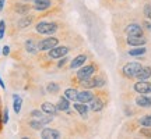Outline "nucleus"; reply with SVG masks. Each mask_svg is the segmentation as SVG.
<instances>
[{
  "label": "nucleus",
  "mask_w": 151,
  "mask_h": 139,
  "mask_svg": "<svg viewBox=\"0 0 151 139\" xmlns=\"http://www.w3.org/2000/svg\"><path fill=\"white\" fill-rule=\"evenodd\" d=\"M134 106L139 109H151V96L148 95H139L134 96Z\"/></svg>",
  "instance_id": "4468645a"
},
{
  "label": "nucleus",
  "mask_w": 151,
  "mask_h": 139,
  "mask_svg": "<svg viewBox=\"0 0 151 139\" xmlns=\"http://www.w3.org/2000/svg\"><path fill=\"white\" fill-rule=\"evenodd\" d=\"M127 3V0H102V4L106 7V9H123L124 6Z\"/></svg>",
  "instance_id": "6ab92c4d"
},
{
  "label": "nucleus",
  "mask_w": 151,
  "mask_h": 139,
  "mask_svg": "<svg viewBox=\"0 0 151 139\" xmlns=\"http://www.w3.org/2000/svg\"><path fill=\"white\" fill-rule=\"evenodd\" d=\"M139 127H151V114H144L136 120Z\"/></svg>",
  "instance_id": "393cba45"
},
{
  "label": "nucleus",
  "mask_w": 151,
  "mask_h": 139,
  "mask_svg": "<svg viewBox=\"0 0 151 139\" xmlns=\"http://www.w3.org/2000/svg\"><path fill=\"white\" fill-rule=\"evenodd\" d=\"M4 32H6V21L0 20V39L4 38Z\"/></svg>",
  "instance_id": "473e14b6"
},
{
  "label": "nucleus",
  "mask_w": 151,
  "mask_h": 139,
  "mask_svg": "<svg viewBox=\"0 0 151 139\" xmlns=\"http://www.w3.org/2000/svg\"><path fill=\"white\" fill-rule=\"evenodd\" d=\"M143 64H141L140 61H130V63H126V64L120 68V75L123 77L124 79H129V81H133L136 79V75L137 72L141 70Z\"/></svg>",
  "instance_id": "39448f33"
},
{
  "label": "nucleus",
  "mask_w": 151,
  "mask_h": 139,
  "mask_svg": "<svg viewBox=\"0 0 151 139\" xmlns=\"http://www.w3.org/2000/svg\"><path fill=\"white\" fill-rule=\"evenodd\" d=\"M99 70H101L99 68V64H98L97 61H94V60L86 63L84 65H81L80 68H77L76 74L71 77V79H70L71 85L76 86V88H78V85H80L83 81H86L87 78L92 77L94 74H97Z\"/></svg>",
  "instance_id": "f257e3e1"
},
{
  "label": "nucleus",
  "mask_w": 151,
  "mask_h": 139,
  "mask_svg": "<svg viewBox=\"0 0 151 139\" xmlns=\"http://www.w3.org/2000/svg\"><path fill=\"white\" fill-rule=\"evenodd\" d=\"M88 59H90V54L88 53H80L77 54L74 59L70 60V64H69V67L67 68L70 70V71H74V70L80 68L81 65H84L88 61Z\"/></svg>",
  "instance_id": "ddd939ff"
},
{
  "label": "nucleus",
  "mask_w": 151,
  "mask_h": 139,
  "mask_svg": "<svg viewBox=\"0 0 151 139\" xmlns=\"http://www.w3.org/2000/svg\"><path fill=\"white\" fill-rule=\"evenodd\" d=\"M141 25H143V28H144V31L151 32V22H150V20L144 18V20H143V22H141Z\"/></svg>",
  "instance_id": "2f4dec72"
},
{
  "label": "nucleus",
  "mask_w": 151,
  "mask_h": 139,
  "mask_svg": "<svg viewBox=\"0 0 151 139\" xmlns=\"http://www.w3.org/2000/svg\"><path fill=\"white\" fill-rule=\"evenodd\" d=\"M143 16H144V18L151 21V1L144 4V7H143Z\"/></svg>",
  "instance_id": "c756f323"
},
{
  "label": "nucleus",
  "mask_w": 151,
  "mask_h": 139,
  "mask_svg": "<svg viewBox=\"0 0 151 139\" xmlns=\"http://www.w3.org/2000/svg\"><path fill=\"white\" fill-rule=\"evenodd\" d=\"M4 6H6V0H0V11L4 10Z\"/></svg>",
  "instance_id": "c9c22d12"
},
{
  "label": "nucleus",
  "mask_w": 151,
  "mask_h": 139,
  "mask_svg": "<svg viewBox=\"0 0 151 139\" xmlns=\"http://www.w3.org/2000/svg\"><path fill=\"white\" fill-rule=\"evenodd\" d=\"M24 49H25V52L28 54H31V56H37L39 52H38V39L35 38H28L25 39V42H24Z\"/></svg>",
  "instance_id": "dca6fc26"
},
{
  "label": "nucleus",
  "mask_w": 151,
  "mask_h": 139,
  "mask_svg": "<svg viewBox=\"0 0 151 139\" xmlns=\"http://www.w3.org/2000/svg\"><path fill=\"white\" fill-rule=\"evenodd\" d=\"M73 109L76 110V113L80 116L81 118H88V114H90V106L87 103H80V102H74L73 104Z\"/></svg>",
  "instance_id": "f3484780"
},
{
  "label": "nucleus",
  "mask_w": 151,
  "mask_h": 139,
  "mask_svg": "<svg viewBox=\"0 0 151 139\" xmlns=\"http://www.w3.org/2000/svg\"><path fill=\"white\" fill-rule=\"evenodd\" d=\"M133 91L139 95H150L151 82L148 79H136V82L133 84Z\"/></svg>",
  "instance_id": "f8f14e48"
},
{
  "label": "nucleus",
  "mask_w": 151,
  "mask_h": 139,
  "mask_svg": "<svg viewBox=\"0 0 151 139\" xmlns=\"http://www.w3.org/2000/svg\"><path fill=\"white\" fill-rule=\"evenodd\" d=\"M77 95H78V89H77L76 86L65 89V96L67 97L70 102H76V100H77Z\"/></svg>",
  "instance_id": "b1692460"
},
{
  "label": "nucleus",
  "mask_w": 151,
  "mask_h": 139,
  "mask_svg": "<svg viewBox=\"0 0 151 139\" xmlns=\"http://www.w3.org/2000/svg\"><path fill=\"white\" fill-rule=\"evenodd\" d=\"M62 22L59 21H48V20H45V18H41V20H38L35 24H34V29H35V32L38 35H56V33L59 32L60 29H62Z\"/></svg>",
  "instance_id": "f03ea898"
},
{
  "label": "nucleus",
  "mask_w": 151,
  "mask_h": 139,
  "mask_svg": "<svg viewBox=\"0 0 151 139\" xmlns=\"http://www.w3.org/2000/svg\"><path fill=\"white\" fill-rule=\"evenodd\" d=\"M70 107H71V103L67 97L63 95L58 99V103H56V109L59 111H70Z\"/></svg>",
  "instance_id": "aec40b11"
},
{
  "label": "nucleus",
  "mask_w": 151,
  "mask_h": 139,
  "mask_svg": "<svg viewBox=\"0 0 151 139\" xmlns=\"http://www.w3.org/2000/svg\"><path fill=\"white\" fill-rule=\"evenodd\" d=\"M41 110L43 113L49 114V116H53V117H56L58 113H59V110L56 109V104H53V103H50V102H43L41 104Z\"/></svg>",
  "instance_id": "412c9836"
},
{
  "label": "nucleus",
  "mask_w": 151,
  "mask_h": 139,
  "mask_svg": "<svg viewBox=\"0 0 151 139\" xmlns=\"http://www.w3.org/2000/svg\"><path fill=\"white\" fill-rule=\"evenodd\" d=\"M0 86H1V89H6V85L3 82V79H1V77H0Z\"/></svg>",
  "instance_id": "e433bc0d"
},
{
  "label": "nucleus",
  "mask_w": 151,
  "mask_h": 139,
  "mask_svg": "<svg viewBox=\"0 0 151 139\" xmlns=\"http://www.w3.org/2000/svg\"><path fill=\"white\" fill-rule=\"evenodd\" d=\"M137 134L144 136V138H151V127H140Z\"/></svg>",
  "instance_id": "c85d7f7f"
},
{
  "label": "nucleus",
  "mask_w": 151,
  "mask_h": 139,
  "mask_svg": "<svg viewBox=\"0 0 151 139\" xmlns=\"http://www.w3.org/2000/svg\"><path fill=\"white\" fill-rule=\"evenodd\" d=\"M147 53V48L146 46H136V48L130 49L127 54L129 56H133V57H140V56H144Z\"/></svg>",
  "instance_id": "5701e85b"
},
{
  "label": "nucleus",
  "mask_w": 151,
  "mask_h": 139,
  "mask_svg": "<svg viewBox=\"0 0 151 139\" xmlns=\"http://www.w3.org/2000/svg\"><path fill=\"white\" fill-rule=\"evenodd\" d=\"M38 20H39V16H35V14H32V13L18 17V20H17L16 24H14L16 32H20V31H22V29H27V28L32 27Z\"/></svg>",
  "instance_id": "0eeeda50"
},
{
  "label": "nucleus",
  "mask_w": 151,
  "mask_h": 139,
  "mask_svg": "<svg viewBox=\"0 0 151 139\" xmlns=\"http://www.w3.org/2000/svg\"><path fill=\"white\" fill-rule=\"evenodd\" d=\"M94 96H95L94 89H81V91H78V95H77V100H76V102L87 103V104H88V103L94 99Z\"/></svg>",
  "instance_id": "2eb2a0df"
},
{
  "label": "nucleus",
  "mask_w": 151,
  "mask_h": 139,
  "mask_svg": "<svg viewBox=\"0 0 151 139\" xmlns=\"http://www.w3.org/2000/svg\"><path fill=\"white\" fill-rule=\"evenodd\" d=\"M60 45V36L59 35H48V38H41L38 39V52L45 53L55 46Z\"/></svg>",
  "instance_id": "423d86ee"
},
{
  "label": "nucleus",
  "mask_w": 151,
  "mask_h": 139,
  "mask_svg": "<svg viewBox=\"0 0 151 139\" xmlns=\"http://www.w3.org/2000/svg\"><path fill=\"white\" fill-rule=\"evenodd\" d=\"M1 114H3V109L0 107V134L3 132V125H4V124H3V120H1Z\"/></svg>",
  "instance_id": "72a5a7b5"
},
{
  "label": "nucleus",
  "mask_w": 151,
  "mask_h": 139,
  "mask_svg": "<svg viewBox=\"0 0 151 139\" xmlns=\"http://www.w3.org/2000/svg\"><path fill=\"white\" fill-rule=\"evenodd\" d=\"M1 120H3V124H7L9 123V109L7 107H4L3 109V114H1Z\"/></svg>",
  "instance_id": "7c9ffc66"
},
{
  "label": "nucleus",
  "mask_w": 151,
  "mask_h": 139,
  "mask_svg": "<svg viewBox=\"0 0 151 139\" xmlns=\"http://www.w3.org/2000/svg\"><path fill=\"white\" fill-rule=\"evenodd\" d=\"M11 14L14 16H25V14H29L32 11V4L29 3H25V1H21V0H17V1H11L10 9H9Z\"/></svg>",
  "instance_id": "6e6552de"
},
{
  "label": "nucleus",
  "mask_w": 151,
  "mask_h": 139,
  "mask_svg": "<svg viewBox=\"0 0 151 139\" xmlns=\"http://www.w3.org/2000/svg\"><path fill=\"white\" fill-rule=\"evenodd\" d=\"M70 57H69V56H65V57H62V59H59V61H58V63H56V64H55V67H56V68L58 70H60V68H65L66 67V64H67V63H69V61H70Z\"/></svg>",
  "instance_id": "cd10ccee"
},
{
  "label": "nucleus",
  "mask_w": 151,
  "mask_h": 139,
  "mask_svg": "<svg viewBox=\"0 0 151 139\" xmlns=\"http://www.w3.org/2000/svg\"><path fill=\"white\" fill-rule=\"evenodd\" d=\"M58 3H55L53 0H34L32 1V11H38V13H45L58 7Z\"/></svg>",
  "instance_id": "9d476101"
},
{
  "label": "nucleus",
  "mask_w": 151,
  "mask_h": 139,
  "mask_svg": "<svg viewBox=\"0 0 151 139\" xmlns=\"http://www.w3.org/2000/svg\"><path fill=\"white\" fill-rule=\"evenodd\" d=\"M150 78H151V65H143L141 70L136 75V79H150Z\"/></svg>",
  "instance_id": "4be33fe9"
},
{
  "label": "nucleus",
  "mask_w": 151,
  "mask_h": 139,
  "mask_svg": "<svg viewBox=\"0 0 151 139\" xmlns=\"http://www.w3.org/2000/svg\"><path fill=\"white\" fill-rule=\"evenodd\" d=\"M106 82H108V79H106L105 72L99 70L97 74H94L92 77L87 78L86 81H83L78 85V88H81V89H101L106 85Z\"/></svg>",
  "instance_id": "20e7f679"
},
{
  "label": "nucleus",
  "mask_w": 151,
  "mask_h": 139,
  "mask_svg": "<svg viewBox=\"0 0 151 139\" xmlns=\"http://www.w3.org/2000/svg\"><path fill=\"white\" fill-rule=\"evenodd\" d=\"M1 53H3V56H9V54H10V48H9V46H4L3 50H1Z\"/></svg>",
  "instance_id": "f704fd0d"
},
{
  "label": "nucleus",
  "mask_w": 151,
  "mask_h": 139,
  "mask_svg": "<svg viewBox=\"0 0 151 139\" xmlns=\"http://www.w3.org/2000/svg\"><path fill=\"white\" fill-rule=\"evenodd\" d=\"M21 104H22V99L18 95H13V109H14V113L16 114H20L21 111Z\"/></svg>",
  "instance_id": "bb28decb"
},
{
  "label": "nucleus",
  "mask_w": 151,
  "mask_h": 139,
  "mask_svg": "<svg viewBox=\"0 0 151 139\" xmlns=\"http://www.w3.org/2000/svg\"><path fill=\"white\" fill-rule=\"evenodd\" d=\"M108 103H109V93H108V91H105V89H102V88H101V89H97L94 99L88 103V106H90V111L101 113L104 109L106 107Z\"/></svg>",
  "instance_id": "7ed1b4c3"
},
{
  "label": "nucleus",
  "mask_w": 151,
  "mask_h": 139,
  "mask_svg": "<svg viewBox=\"0 0 151 139\" xmlns=\"http://www.w3.org/2000/svg\"><path fill=\"white\" fill-rule=\"evenodd\" d=\"M122 32L124 33V36H130V35H146V31L141 24L137 21H129L123 27Z\"/></svg>",
  "instance_id": "1a4fd4ad"
},
{
  "label": "nucleus",
  "mask_w": 151,
  "mask_h": 139,
  "mask_svg": "<svg viewBox=\"0 0 151 139\" xmlns=\"http://www.w3.org/2000/svg\"><path fill=\"white\" fill-rule=\"evenodd\" d=\"M148 39L146 35H130L124 38V46L136 48V46H146Z\"/></svg>",
  "instance_id": "9b49d317"
},
{
  "label": "nucleus",
  "mask_w": 151,
  "mask_h": 139,
  "mask_svg": "<svg viewBox=\"0 0 151 139\" xmlns=\"http://www.w3.org/2000/svg\"><path fill=\"white\" fill-rule=\"evenodd\" d=\"M62 136L59 129L56 128H50V127H46V128L41 129V138L43 139H59Z\"/></svg>",
  "instance_id": "a211bd4d"
},
{
  "label": "nucleus",
  "mask_w": 151,
  "mask_h": 139,
  "mask_svg": "<svg viewBox=\"0 0 151 139\" xmlns=\"http://www.w3.org/2000/svg\"><path fill=\"white\" fill-rule=\"evenodd\" d=\"M46 92H48L49 95H58L60 92V85L58 82H48L46 84Z\"/></svg>",
  "instance_id": "a878e982"
}]
</instances>
